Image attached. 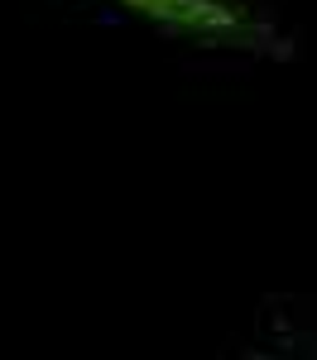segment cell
Returning <instances> with one entry per match:
<instances>
[{
  "label": "cell",
  "mask_w": 317,
  "mask_h": 360,
  "mask_svg": "<svg viewBox=\"0 0 317 360\" xmlns=\"http://www.w3.org/2000/svg\"><path fill=\"white\" fill-rule=\"evenodd\" d=\"M245 360H317V307L293 317H269L250 341Z\"/></svg>",
  "instance_id": "7a4b0ae2"
},
{
  "label": "cell",
  "mask_w": 317,
  "mask_h": 360,
  "mask_svg": "<svg viewBox=\"0 0 317 360\" xmlns=\"http://www.w3.org/2000/svg\"><path fill=\"white\" fill-rule=\"evenodd\" d=\"M135 25L164 34L173 44L207 49V53H245V58H288L293 39L284 25L255 0H91Z\"/></svg>",
  "instance_id": "6da1fadb"
}]
</instances>
